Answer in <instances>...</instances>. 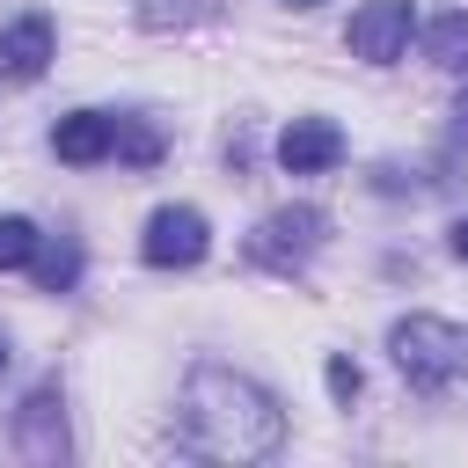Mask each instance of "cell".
Masks as SVG:
<instances>
[{
  "instance_id": "cell-9",
  "label": "cell",
  "mask_w": 468,
  "mask_h": 468,
  "mask_svg": "<svg viewBox=\"0 0 468 468\" xmlns=\"http://www.w3.org/2000/svg\"><path fill=\"white\" fill-rule=\"evenodd\" d=\"M110 146H117V117H110V110H73V117L51 124V154L73 161V168L110 161Z\"/></svg>"
},
{
  "instance_id": "cell-5",
  "label": "cell",
  "mask_w": 468,
  "mask_h": 468,
  "mask_svg": "<svg viewBox=\"0 0 468 468\" xmlns=\"http://www.w3.org/2000/svg\"><path fill=\"white\" fill-rule=\"evenodd\" d=\"M205 249H212V227L197 205H161L139 234V256L154 271H190V263H205Z\"/></svg>"
},
{
  "instance_id": "cell-16",
  "label": "cell",
  "mask_w": 468,
  "mask_h": 468,
  "mask_svg": "<svg viewBox=\"0 0 468 468\" xmlns=\"http://www.w3.org/2000/svg\"><path fill=\"white\" fill-rule=\"evenodd\" d=\"M453 132L468 139V88H461V102H453Z\"/></svg>"
},
{
  "instance_id": "cell-15",
  "label": "cell",
  "mask_w": 468,
  "mask_h": 468,
  "mask_svg": "<svg viewBox=\"0 0 468 468\" xmlns=\"http://www.w3.org/2000/svg\"><path fill=\"white\" fill-rule=\"evenodd\" d=\"M446 249H453V256L468 263V219H453V227H446Z\"/></svg>"
},
{
  "instance_id": "cell-11",
  "label": "cell",
  "mask_w": 468,
  "mask_h": 468,
  "mask_svg": "<svg viewBox=\"0 0 468 468\" xmlns=\"http://www.w3.org/2000/svg\"><path fill=\"white\" fill-rule=\"evenodd\" d=\"M424 58H431L439 73H468V15H461V7L424 29Z\"/></svg>"
},
{
  "instance_id": "cell-3",
  "label": "cell",
  "mask_w": 468,
  "mask_h": 468,
  "mask_svg": "<svg viewBox=\"0 0 468 468\" xmlns=\"http://www.w3.org/2000/svg\"><path fill=\"white\" fill-rule=\"evenodd\" d=\"M322 241H329V212H322V205H278V212L256 219V234H249L241 249H249L256 271H271V278H300L307 256H314Z\"/></svg>"
},
{
  "instance_id": "cell-6",
  "label": "cell",
  "mask_w": 468,
  "mask_h": 468,
  "mask_svg": "<svg viewBox=\"0 0 468 468\" xmlns=\"http://www.w3.org/2000/svg\"><path fill=\"white\" fill-rule=\"evenodd\" d=\"M410 29H417V7H410V0H366V7L351 15L344 44H351L366 66H395V58L410 51Z\"/></svg>"
},
{
  "instance_id": "cell-12",
  "label": "cell",
  "mask_w": 468,
  "mask_h": 468,
  "mask_svg": "<svg viewBox=\"0 0 468 468\" xmlns=\"http://www.w3.org/2000/svg\"><path fill=\"white\" fill-rule=\"evenodd\" d=\"M124 168H154L161 154H168V139H161V124L154 117H117V146H110Z\"/></svg>"
},
{
  "instance_id": "cell-2",
  "label": "cell",
  "mask_w": 468,
  "mask_h": 468,
  "mask_svg": "<svg viewBox=\"0 0 468 468\" xmlns=\"http://www.w3.org/2000/svg\"><path fill=\"white\" fill-rule=\"evenodd\" d=\"M388 358L417 395H446L453 380H468V329L446 314H402L388 329Z\"/></svg>"
},
{
  "instance_id": "cell-14",
  "label": "cell",
  "mask_w": 468,
  "mask_h": 468,
  "mask_svg": "<svg viewBox=\"0 0 468 468\" xmlns=\"http://www.w3.org/2000/svg\"><path fill=\"white\" fill-rule=\"evenodd\" d=\"M358 388H366V373H358L351 358H329V395H336V402H358Z\"/></svg>"
},
{
  "instance_id": "cell-1",
  "label": "cell",
  "mask_w": 468,
  "mask_h": 468,
  "mask_svg": "<svg viewBox=\"0 0 468 468\" xmlns=\"http://www.w3.org/2000/svg\"><path fill=\"white\" fill-rule=\"evenodd\" d=\"M183 431L212 461H271L285 446V410L263 380H249L219 358H197L183 380Z\"/></svg>"
},
{
  "instance_id": "cell-13",
  "label": "cell",
  "mask_w": 468,
  "mask_h": 468,
  "mask_svg": "<svg viewBox=\"0 0 468 468\" xmlns=\"http://www.w3.org/2000/svg\"><path fill=\"white\" fill-rule=\"evenodd\" d=\"M37 241H44V234H37L22 212H0V271H22V263L37 256Z\"/></svg>"
},
{
  "instance_id": "cell-4",
  "label": "cell",
  "mask_w": 468,
  "mask_h": 468,
  "mask_svg": "<svg viewBox=\"0 0 468 468\" xmlns=\"http://www.w3.org/2000/svg\"><path fill=\"white\" fill-rule=\"evenodd\" d=\"M15 453H22V461H37V468H58V461L73 453L58 380H37V388L22 395V410H15Z\"/></svg>"
},
{
  "instance_id": "cell-18",
  "label": "cell",
  "mask_w": 468,
  "mask_h": 468,
  "mask_svg": "<svg viewBox=\"0 0 468 468\" xmlns=\"http://www.w3.org/2000/svg\"><path fill=\"white\" fill-rule=\"evenodd\" d=\"M285 7H322V0H285Z\"/></svg>"
},
{
  "instance_id": "cell-17",
  "label": "cell",
  "mask_w": 468,
  "mask_h": 468,
  "mask_svg": "<svg viewBox=\"0 0 468 468\" xmlns=\"http://www.w3.org/2000/svg\"><path fill=\"white\" fill-rule=\"evenodd\" d=\"M7 358H15V344H7V336H0V373H7Z\"/></svg>"
},
{
  "instance_id": "cell-10",
  "label": "cell",
  "mask_w": 468,
  "mask_h": 468,
  "mask_svg": "<svg viewBox=\"0 0 468 468\" xmlns=\"http://www.w3.org/2000/svg\"><path fill=\"white\" fill-rule=\"evenodd\" d=\"M29 271H37L44 292H73V285H80V241H73V234H44L37 256H29Z\"/></svg>"
},
{
  "instance_id": "cell-7",
  "label": "cell",
  "mask_w": 468,
  "mask_h": 468,
  "mask_svg": "<svg viewBox=\"0 0 468 468\" xmlns=\"http://www.w3.org/2000/svg\"><path fill=\"white\" fill-rule=\"evenodd\" d=\"M51 51H58V29H51V15H15V22H0V80H37L44 66H51Z\"/></svg>"
},
{
  "instance_id": "cell-8",
  "label": "cell",
  "mask_w": 468,
  "mask_h": 468,
  "mask_svg": "<svg viewBox=\"0 0 468 468\" xmlns=\"http://www.w3.org/2000/svg\"><path fill=\"white\" fill-rule=\"evenodd\" d=\"M278 161H285L292 176H322V168L344 161V132H336L329 117H292V124L278 132Z\"/></svg>"
}]
</instances>
